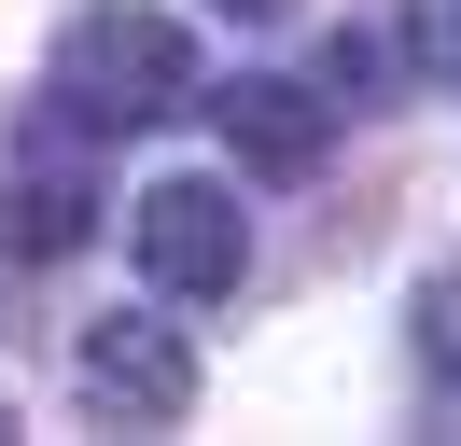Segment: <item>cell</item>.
Here are the masks:
<instances>
[{
    "label": "cell",
    "mask_w": 461,
    "mask_h": 446,
    "mask_svg": "<svg viewBox=\"0 0 461 446\" xmlns=\"http://www.w3.org/2000/svg\"><path fill=\"white\" fill-rule=\"evenodd\" d=\"M57 112L70 126H168L182 98H196V42H182L168 14H126V0H98V14L57 28Z\"/></svg>",
    "instance_id": "6da1fadb"
},
{
    "label": "cell",
    "mask_w": 461,
    "mask_h": 446,
    "mask_svg": "<svg viewBox=\"0 0 461 446\" xmlns=\"http://www.w3.org/2000/svg\"><path fill=\"white\" fill-rule=\"evenodd\" d=\"M126 237H140V279L154 293H238V265H252V223H238L224 182H154L140 210H126Z\"/></svg>",
    "instance_id": "7a4b0ae2"
},
{
    "label": "cell",
    "mask_w": 461,
    "mask_h": 446,
    "mask_svg": "<svg viewBox=\"0 0 461 446\" xmlns=\"http://www.w3.org/2000/svg\"><path fill=\"white\" fill-rule=\"evenodd\" d=\"M70 377H85V405H98V418H140V433H168V418L196 405V349H182L168 321H85Z\"/></svg>",
    "instance_id": "3957f363"
},
{
    "label": "cell",
    "mask_w": 461,
    "mask_h": 446,
    "mask_svg": "<svg viewBox=\"0 0 461 446\" xmlns=\"http://www.w3.org/2000/svg\"><path fill=\"white\" fill-rule=\"evenodd\" d=\"M210 112H224V154H238V167H266V182H308L321 139H336V112H321L308 84H224Z\"/></svg>",
    "instance_id": "277c9868"
},
{
    "label": "cell",
    "mask_w": 461,
    "mask_h": 446,
    "mask_svg": "<svg viewBox=\"0 0 461 446\" xmlns=\"http://www.w3.org/2000/svg\"><path fill=\"white\" fill-rule=\"evenodd\" d=\"M85 223H98V195L70 182V167H29V182H14V210H0V237L29 251V265H57V251H85Z\"/></svg>",
    "instance_id": "5b68a950"
},
{
    "label": "cell",
    "mask_w": 461,
    "mask_h": 446,
    "mask_svg": "<svg viewBox=\"0 0 461 446\" xmlns=\"http://www.w3.org/2000/svg\"><path fill=\"white\" fill-rule=\"evenodd\" d=\"M405 70L433 98H461V0H405Z\"/></svg>",
    "instance_id": "8992f818"
},
{
    "label": "cell",
    "mask_w": 461,
    "mask_h": 446,
    "mask_svg": "<svg viewBox=\"0 0 461 446\" xmlns=\"http://www.w3.org/2000/svg\"><path fill=\"white\" fill-rule=\"evenodd\" d=\"M420 362L461 390V265H433V279H420Z\"/></svg>",
    "instance_id": "52a82bcc"
},
{
    "label": "cell",
    "mask_w": 461,
    "mask_h": 446,
    "mask_svg": "<svg viewBox=\"0 0 461 446\" xmlns=\"http://www.w3.org/2000/svg\"><path fill=\"white\" fill-rule=\"evenodd\" d=\"M210 14H294V0H210Z\"/></svg>",
    "instance_id": "ba28073f"
}]
</instances>
